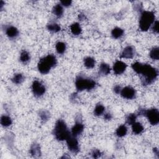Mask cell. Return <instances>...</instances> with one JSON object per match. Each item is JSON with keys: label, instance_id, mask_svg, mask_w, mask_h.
I'll return each mask as SVG.
<instances>
[{"label": "cell", "instance_id": "4fadbf2b", "mask_svg": "<svg viewBox=\"0 0 159 159\" xmlns=\"http://www.w3.org/2000/svg\"><path fill=\"white\" fill-rule=\"evenodd\" d=\"M135 50L132 46L126 47L121 54V57L123 58H132L134 56Z\"/></svg>", "mask_w": 159, "mask_h": 159}, {"label": "cell", "instance_id": "44dd1931", "mask_svg": "<svg viewBox=\"0 0 159 159\" xmlns=\"http://www.w3.org/2000/svg\"><path fill=\"white\" fill-rule=\"evenodd\" d=\"M127 132H128V128L124 124L119 126L116 131V134L119 137H124L127 134Z\"/></svg>", "mask_w": 159, "mask_h": 159}, {"label": "cell", "instance_id": "f1b7e54d", "mask_svg": "<svg viewBox=\"0 0 159 159\" xmlns=\"http://www.w3.org/2000/svg\"><path fill=\"white\" fill-rule=\"evenodd\" d=\"M149 56L152 60H155V61H158L159 58V50L158 48L153 47L151 49L149 53Z\"/></svg>", "mask_w": 159, "mask_h": 159}, {"label": "cell", "instance_id": "836d02e7", "mask_svg": "<svg viewBox=\"0 0 159 159\" xmlns=\"http://www.w3.org/2000/svg\"><path fill=\"white\" fill-rule=\"evenodd\" d=\"M121 89L122 88L119 86V85H116L114 88H113V90H114V92L116 93V94H120V92L121 91Z\"/></svg>", "mask_w": 159, "mask_h": 159}, {"label": "cell", "instance_id": "7c38bea8", "mask_svg": "<svg viewBox=\"0 0 159 159\" xmlns=\"http://www.w3.org/2000/svg\"><path fill=\"white\" fill-rule=\"evenodd\" d=\"M5 33L9 39H14L19 35V32L16 27L13 26H9L7 28H6Z\"/></svg>", "mask_w": 159, "mask_h": 159}, {"label": "cell", "instance_id": "603a6c76", "mask_svg": "<svg viewBox=\"0 0 159 159\" xmlns=\"http://www.w3.org/2000/svg\"><path fill=\"white\" fill-rule=\"evenodd\" d=\"M19 60L23 64H27L31 60V55L26 50H23L21 52V54H20Z\"/></svg>", "mask_w": 159, "mask_h": 159}, {"label": "cell", "instance_id": "9c48e42d", "mask_svg": "<svg viewBox=\"0 0 159 159\" xmlns=\"http://www.w3.org/2000/svg\"><path fill=\"white\" fill-rule=\"evenodd\" d=\"M121 96L127 99H132L135 98L136 96V91L134 88L130 86L126 87L121 89V91L120 92Z\"/></svg>", "mask_w": 159, "mask_h": 159}, {"label": "cell", "instance_id": "1f68e13d", "mask_svg": "<svg viewBox=\"0 0 159 159\" xmlns=\"http://www.w3.org/2000/svg\"><path fill=\"white\" fill-rule=\"evenodd\" d=\"M152 30L154 33H156V34L158 33V21H155V22L152 24Z\"/></svg>", "mask_w": 159, "mask_h": 159}, {"label": "cell", "instance_id": "d6a6232c", "mask_svg": "<svg viewBox=\"0 0 159 159\" xmlns=\"http://www.w3.org/2000/svg\"><path fill=\"white\" fill-rule=\"evenodd\" d=\"M72 3V1H62V2H61V5L62 6H64V7H69L70 6H71Z\"/></svg>", "mask_w": 159, "mask_h": 159}, {"label": "cell", "instance_id": "7a4b0ae2", "mask_svg": "<svg viewBox=\"0 0 159 159\" xmlns=\"http://www.w3.org/2000/svg\"><path fill=\"white\" fill-rule=\"evenodd\" d=\"M53 134L57 141H64L71 135V132L68 130L66 123L62 119H58L55 124Z\"/></svg>", "mask_w": 159, "mask_h": 159}, {"label": "cell", "instance_id": "5b68a950", "mask_svg": "<svg viewBox=\"0 0 159 159\" xmlns=\"http://www.w3.org/2000/svg\"><path fill=\"white\" fill-rule=\"evenodd\" d=\"M96 82L93 79L84 77L83 76H78L75 80V87L78 91H82L84 90L90 91L96 87Z\"/></svg>", "mask_w": 159, "mask_h": 159}, {"label": "cell", "instance_id": "7402d4cb", "mask_svg": "<svg viewBox=\"0 0 159 159\" xmlns=\"http://www.w3.org/2000/svg\"><path fill=\"white\" fill-rule=\"evenodd\" d=\"M70 31L74 35H78L82 33V29L79 23H75L71 25Z\"/></svg>", "mask_w": 159, "mask_h": 159}, {"label": "cell", "instance_id": "8992f818", "mask_svg": "<svg viewBox=\"0 0 159 159\" xmlns=\"http://www.w3.org/2000/svg\"><path fill=\"white\" fill-rule=\"evenodd\" d=\"M145 116L147 117L149 122L152 126L157 125L159 123V112L156 108L146 110Z\"/></svg>", "mask_w": 159, "mask_h": 159}, {"label": "cell", "instance_id": "277c9868", "mask_svg": "<svg viewBox=\"0 0 159 159\" xmlns=\"http://www.w3.org/2000/svg\"><path fill=\"white\" fill-rule=\"evenodd\" d=\"M155 16L153 12L144 11L139 19V28L143 31H147L155 22Z\"/></svg>", "mask_w": 159, "mask_h": 159}, {"label": "cell", "instance_id": "e575fe53", "mask_svg": "<svg viewBox=\"0 0 159 159\" xmlns=\"http://www.w3.org/2000/svg\"><path fill=\"white\" fill-rule=\"evenodd\" d=\"M113 116H112V114L108 113H105L104 114V119H105V120H107V121H109L111 120V119H112Z\"/></svg>", "mask_w": 159, "mask_h": 159}, {"label": "cell", "instance_id": "5bb4252c", "mask_svg": "<svg viewBox=\"0 0 159 159\" xmlns=\"http://www.w3.org/2000/svg\"><path fill=\"white\" fill-rule=\"evenodd\" d=\"M30 153L34 157H40L41 156V150L40 145L36 142L33 143L30 148Z\"/></svg>", "mask_w": 159, "mask_h": 159}, {"label": "cell", "instance_id": "f546056e", "mask_svg": "<svg viewBox=\"0 0 159 159\" xmlns=\"http://www.w3.org/2000/svg\"><path fill=\"white\" fill-rule=\"evenodd\" d=\"M39 116H40V118H41V121L43 122H46L49 120V119L50 117V113L46 111V110H43V111H41V112H40L39 113Z\"/></svg>", "mask_w": 159, "mask_h": 159}, {"label": "cell", "instance_id": "4316f807", "mask_svg": "<svg viewBox=\"0 0 159 159\" xmlns=\"http://www.w3.org/2000/svg\"><path fill=\"white\" fill-rule=\"evenodd\" d=\"M47 30L52 32H58L61 30V28L57 23H50L47 26Z\"/></svg>", "mask_w": 159, "mask_h": 159}, {"label": "cell", "instance_id": "e0dca14e", "mask_svg": "<svg viewBox=\"0 0 159 159\" xmlns=\"http://www.w3.org/2000/svg\"><path fill=\"white\" fill-rule=\"evenodd\" d=\"M131 126H132V132L135 135L141 134L144 130V128L142 124L140 123L135 122Z\"/></svg>", "mask_w": 159, "mask_h": 159}, {"label": "cell", "instance_id": "8d00e7d4", "mask_svg": "<svg viewBox=\"0 0 159 159\" xmlns=\"http://www.w3.org/2000/svg\"><path fill=\"white\" fill-rule=\"evenodd\" d=\"M5 2L3 1H0V8H1V9H3V7L4 6V5H5Z\"/></svg>", "mask_w": 159, "mask_h": 159}, {"label": "cell", "instance_id": "d590c367", "mask_svg": "<svg viewBox=\"0 0 159 159\" xmlns=\"http://www.w3.org/2000/svg\"><path fill=\"white\" fill-rule=\"evenodd\" d=\"M153 153L155 155H157V157L158 156V153H159V152H158V150L157 149V148H154L153 149Z\"/></svg>", "mask_w": 159, "mask_h": 159}, {"label": "cell", "instance_id": "d6986e66", "mask_svg": "<svg viewBox=\"0 0 159 159\" xmlns=\"http://www.w3.org/2000/svg\"><path fill=\"white\" fill-rule=\"evenodd\" d=\"M24 76L22 73H16L14 75L13 78H11V81L13 83L16 85L21 84L24 81Z\"/></svg>", "mask_w": 159, "mask_h": 159}, {"label": "cell", "instance_id": "74e56055", "mask_svg": "<svg viewBox=\"0 0 159 159\" xmlns=\"http://www.w3.org/2000/svg\"><path fill=\"white\" fill-rule=\"evenodd\" d=\"M85 16L84 15H82V14H79V19L80 20H83L85 19Z\"/></svg>", "mask_w": 159, "mask_h": 159}, {"label": "cell", "instance_id": "484cf974", "mask_svg": "<svg viewBox=\"0 0 159 159\" xmlns=\"http://www.w3.org/2000/svg\"><path fill=\"white\" fill-rule=\"evenodd\" d=\"M56 50L58 54H63L67 49L66 44L63 42H58L55 46Z\"/></svg>", "mask_w": 159, "mask_h": 159}, {"label": "cell", "instance_id": "ba28073f", "mask_svg": "<svg viewBox=\"0 0 159 159\" xmlns=\"http://www.w3.org/2000/svg\"><path fill=\"white\" fill-rule=\"evenodd\" d=\"M32 91L35 97H41L44 94L46 91V87L41 82L35 80L32 84Z\"/></svg>", "mask_w": 159, "mask_h": 159}, {"label": "cell", "instance_id": "d4e9b609", "mask_svg": "<svg viewBox=\"0 0 159 159\" xmlns=\"http://www.w3.org/2000/svg\"><path fill=\"white\" fill-rule=\"evenodd\" d=\"M105 112V107L102 104H98L96 105L94 109V114L96 116L103 115Z\"/></svg>", "mask_w": 159, "mask_h": 159}, {"label": "cell", "instance_id": "52a82bcc", "mask_svg": "<svg viewBox=\"0 0 159 159\" xmlns=\"http://www.w3.org/2000/svg\"><path fill=\"white\" fill-rule=\"evenodd\" d=\"M67 145L68 150L73 153H78L80 152L79 143L76 137L71 135L67 139Z\"/></svg>", "mask_w": 159, "mask_h": 159}, {"label": "cell", "instance_id": "83f0119b", "mask_svg": "<svg viewBox=\"0 0 159 159\" xmlns=\"http://www.w3.org/2000/svg\"><path fill=\"white\" fill-rule=\"evenodd\" d=\"M136 119H137V115L134 113H131L127 116L126 118V121L128 124L132 125L136 122Z\"/></svg>", "mask_w": 159, "mask_h": 159}, {"label": "cell", "instance_id": "ffe728a7", "mask_svg": "<svg viewBox=\"0 0 159 159\" xmlns=\"http://www.w3.org/2000/svg\"><path fill=\"white\" fill-rule=\"evenodd\" d=\"M0 122H1L2 126L4 128H7V127L10 126L13 123L11 118L9 116H7V115H3L1 117Z\"/></svg>", "mask_w": 159, "mask_h": 159}, {"label": "cell", "instance_id": "9a60e30c", "mask_svg": "<svg viewBox=\"0 0 159 159\" xmlns=\"http://www.w3.org/2000/svg\"><path fill=\"white\" fill-rule=\"evenodd\" d=\"M111 72V68L109 65L105 62L102 63L101 65H99L98 73L99 75L101 76H106L108 75L109 73H110Z\"/></svg>", "mask_w": 159, "mask_h": 159}, {"label": "cell", "instance_id": "30bf717a", "mask_svg": "<svg viewBox=\"0 0 159 159\" xmlns=\"http://www.w3.org/2000/svg\"><path fill=\"white\" fill-rule=\"evenodd\" d=\"M84 131V125L82 123V121L80 119H76V122L75 125L72 128L71 134L73 136L77 137L81 135Z\"/></svg>", "mask_w": 159, "mask_h": 159}, {"label": "cell", "instance_id": "6da1fadb", "mask_svg": "<svg viewBox=\"0 0 159 159\" xmlns=\"http://www.w3.org/2000/svg\"><path fill=\"white\" fill-rule=\"evenodd\" d=\"M139 75H141V82L143 85L152 83L158 76V70L149 64H143Z\"/></svg>", "mask_w": 159, "mask_h": 159}, {"label": "cell", "instance_id": "2e32d148", "mask_svg": "<svg viewBox=\"0 0 159 159\" xmlns=\"http://www.w3.org/2000/svg\"><path fill=\"white\" fill-rule=\"evenodd\" d=\"M53 14L58 18L61 17L64 14V8L63 6L60 4H57L55 5L52 9Z\"/></svg>", "mask_w": 159, "mask_h": 159}, {"label": "cell", "instance_id": "4dcf8cb0", "mask_svg": "<svg viewBox=\"0 0 159 159\" xmlns=\"http://www.w3.org/2000/svg\"><path fill=\"white\" fill-rule=\"evenodd\" d=\"M91 155H92V157L94 158H98L102 157V153L101 152L100 150H99L98 149H94L92 151Z\"/></svg>", "mask_w": 159, "mask_h": 159}, {"label": "cell", "instance_id": "3957f363", "mask_svg": "<svg viewBox=\"0 0 159 159\" xmlns=\"http://www.w3.org/2000/svg\"><path fill=\"white\" fill-rule=\"evenodd\" d=\"M57 61L55 56L53 54H49L40 60L37 65V68L40 73L46 75L57 65Z\"/></svg>", "mask_w": 159, "mask_h": 159}, {"label": "cell", "instance_id": "cb8c5ba5", "mask_svg": "<svg viewBox=\"0 0 159 159\" xmlns=\"http://www.w3.org/2000/svg\"><path fill=\"white\" fill-rule=\"evenodd\" d=\"M95 60L91 57H87L84 59V65L88 69L93 68L95 66Z\"/></svg>", "mask_w": 159, "mask_h": 159}, {"label": "cell", "instance_id": "ac0fdd59", "mask_svg": "<svg viewBox=\"0 0 159 159\" xmlns=\"http://www.w3.org/2000/svg\"><path fill=\"white\" fill-rule=\"evenodd\" d=\"M124 30L118 27L114 28L111 31V35L115 39H118L119 38H121V37H123L124 35Z\"/></svg>", "mask_w": 159, "mask_h": 159}, {"label": "cell", "instance_id": "8fae6325", "mask_svg": "<svg viewBox=\"0 0 159 159\" xmlns=\"http://www.w3.org/2000/svg\"><path fill=\"white\" fill-rule=\"evenodd\" d=\"M126 68H127V65L124 62L120 61H116L114 64L113 67L114 73L117 75L123 74L126 71Z\"/></svg>", "mask_w": 159, "mask_h": 159}]
</instances>
